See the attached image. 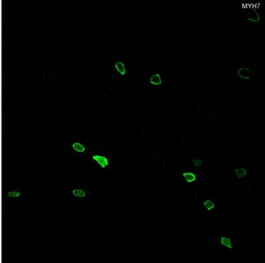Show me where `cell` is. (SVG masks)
<instances>
[{
  "mask_svg": "<svg viewBox=\"0 0 265 263\" xmlns=\"http://www.w3.org/2000/svg\"><path fill=\"white\" fill-rule=\"evenodd\" d=\"M202 204H203L204 207L206 208V210H208V211L212 210V209H215V204H214V202L212 201H211V200H206V201H204Z\"/></svg>",
  "mask_w": 265,
  "mask_h": 263,
  "instance_id": "9a60e30c",
  "label": "cell"
},
{
  "mask_svg": "<svg viewBox=\"0 0 265 263\" xmlns=\"http://www.w3.org/2000/svg\"><path fill=\"white\" fill-rule=\"evenodd\" d=\"M73 195L75 197H79V198H83L86 196L85 191L82 190V189H74L73 191Z\"/></svg>",
  "mask_w": 265,
  "mask_h": 263,
  "instance_id": "2e32d148",
  "label": "cell"
},
{
  "mask_svg": "<svg viewBox=\"0 0 265 263\" xmlns=\"http://www.w3.org/2000/svg\"><path fill=\"white\" fill-rule=\"evenodd\" d=\"M140 135H141V138L142 139H143V141H144L145 143H147L148 145H153V142H152V139H151V137H150V134L149 132L147 131H141L140 132Z\"/></svg>",
  "mask_w": 265,
  "mask_h": 263,
  "instance_id": "30bf717a",
  "label": "cell"
},
{
  "mask_svg": "<svg viewBox=\"0 0 265 263\" xmlns=\"http://www.w3.org/2000/svg\"><path fill=\"white\" fill-rule=\"evenodd\" d=\"M115 69L121 75H125L126 73V69L125 65L122 61H118L115 63Z\"/></svg>",
  "mask_w": 265,
  "mask_h": 263,
  "instance_id": "8fae6325",
  "label": "cell"
},
{
  "mask_svg": "<svg viewBox=\"0 0 265 263\" xmlns=\"http://www.w3.org/2000/svg\"><path fill=\"white\" fill-rule=\"evenodd\" d=\"M250 69L248 67H242L241 69H239L238 71H237V75L240 77L243 78V79H246V80H249L250 79Z\"/></svg>",
  "mask_w": 265,
  "mask_h": 263,
  "instance_id": "5b68a950",
  "label": "cell"
},
{
  "mask_svg": "<svg viewBox=\"0 0 265 263\" xmlns=\"http://www.w3.org/2000/svg\"><path fill=\"white\" fill-rule=\"evenodd\" d=\"M235 174L237 176V178H244L247 175V171L244 168H236L235 169Z\"/></svg>",
  "mask_w": 265,
  "mask_h": 263,
  "instance_id": "5bb4252c",
  "label": "cell"
},
{
  "mask_svg": "<svg viewBox=\"0 0 265 263\" xmlns=\"http://www.w3.org/2000/svg\"><path fill=\"white\" fill-rule=\"evenodd\" d=\"M207 123H208L209 127L211 129H215V128H216L218 126L219 123H218V120H217L216 116H215V114H211V115H210L208 116V118H207Z\"/></svg>",
  "mask_w": 265,
  "mask_h": 263,
  "instance_id": "8992f818",
  "label": "cell"
},
{
  "mask_svg": "<svg viewBox=\"0 0 265 263\" xmlns=\"http://www.w3.org/2000/svg\"><path fill=\"white\" fill-rule=\"evenodd\" d=\"M92 159L95 161L100 165L101 168H106L108 165V158L105 157H103V156H101V155H94L92 157Z\"/></svg>",
  "mask_w": 265,
  "mask_h": 263,
  "instance_id": "277c9868",
  "label": "cell"
},
{
  "mask_svg": "<svg viewBox=\"0 0 265 263\" xmlns=\"http://www.w3.org/2000/svg\"><path fill=\"white\" fill-rule=\"evenodd\" d=\"M20 195H21V194L19 193V192H17V191H11V192L8 193V196H9V197H17V196H19Z\"/></svg>",
  "mask_w": 265,
  "mask_h": 263,
  "instance_id": "ffe728a7",
  "label": "cell"
},
{
  "mask_svg": "<svg viewBox=\"0 0 265 263\" xmlns=\"http://www.w3.org/2000/svg\"><path fill=\"white\" fill-rule=\"evenodd\" d=\"M183 177L185 179V181L187 183H191L195 182L196 179H197V176H196L195 174L192 173V172H184L183 173Z\"/></svg>",
  "mask_w": 265,
  "mask_h": 263,
  "instance_id": "9c48e42d",
  "label": "cell"
},
{
  "mask_svg": "<svg viewBox=\"0 0 265 263\" xmlns=\"http://www.w3.org/2000/svg\"><path fill=\"white\" fill-rule=\"evenodd\" d=\"M192 162H193V165L196 166V167L201 166V165H202V160H201V159H193Z\"/></svg>",
  "mask_w": 265,
  "mask_h": 263,
  "instance_id": "d6986e66",
  "label": "cell"
},
{
  "mask_svg": "<svg viewBox=\"0 0 265 263\" xmlns=\"http://www.w3.org/2000/svg\"><path fill=\"white\" fill-rule=\"evenodd\" d=\"M199 238H200V242H201L202 247H204L206 249H211L212 248V242H211V238L207 234V232H200Z\"/></svg>",
  "mask_w": 265,
  "mask_h": 263,
  "instance_id": "6da1fadb",
  "label": "cell"
},
{
  "mask_svg": "<svg viewBox=\"0 0 265 263\" xmlns=\"http://www.w3.org/2000/svg\"><path fill=\"white\" fill-rule=\"evenodd\" d=\"M195 214L198 217H201L203 215V209H201L200 207H197L195 210Z\"/></svg>",
  "mask_w": 265,
  "mask_h": 263,
  "instance_id": "ac0fdd59",
  "label": "cell"
},
{
  "mask_svg": "<svg viewBox=\"0 0 265 263\" xmlns=\"http://www.w3.org/2000/svg\"><path fill=\"white\" fill-rule=\"evenodd\" d=\"M72 147L75 152H79V153H81V152H84L86 151L85 147H84L82 143H80L78 142H76L74 143H73Z\"/></svg>",
  "mask_w": 265,
  "mask_h": 263,
  "instance_id": "7c38bea8",
  "label": "cell"
},
{
  "mask_svg": "<svg viewBox=\"0 0 265 263\" xmlns=\"http://www.w3.org/2000/svg\"><path fill=\"white\" fill-rule=\"evenodd\" d=\"M150 82L151 84L154 86H159L162 83V77L159 73H155L153 76H151L150 78Z\"/></svg>",
  "mask_w": 265,
  "mask_h": 263,
  "instance_id": "ba28073f",
  "label": "cell"
},
{
  "mask_svg": "<svg viewBox=\"0 0 265 263\" xmlns=\"http://www.w3.org/2000/svg\"><path fill=\"white\" fill-rule=\"evenodd\" d=\"M151 161H152L156 166H158V167H162V166H163V164H164V160H163V158H162L159 154H157V153H155L154 156L151 158Z\"/></svg>",
  "mask_w": 265,
  "mask_h": 263,
  "instance_id": "52a82bcc",
  "label": "cell"
},
{
  "mask_svg": "<svg viewBox=\"0 0 265 263\" xmlns=\"http://www.w3.org/2000/svg\"><path fill=\"white\" fill-rule=\"evenodd\" d=\"M194 143L193 140L191 139L190 137L188 136H183L181 139H180V142H179V144H180V148L184 151H188L189 150L192 145Z\"/></svg>",
  "mask_w": 265,
  "mask_h": 263,
  "instance_id": "7a4b0ae2",
  "label": "cell"
},
{
  "mask_svg": "<svg viewBox=\"0 0 265 263\" xmlns=\"http://www.w3.org/2000/svg\"><path fill=\"white\" fill-rule=\"evenodd\" d=\"M174 176V173L172 171H170V170H166L164 173V179H170V178H173Z\"/></svg>",
  "mask_w": 265,
  "mask_h": 263,
  "instance_id": "e0dca14e",
  "label": "cell"
},
{
  "mask_svg": "<svg viewBox=\"0 0 265 263\" xmlns=\"http://www.w3.org/2000/svg\"><path fill=\"white\" fill-rule=\"evenodd\" d=\"M220 244L222 245H224L225 247L229 248L230 249H232V241L228 237H225V236H223V237L220 238Z\"/></svg>",
  "mask_w": 265,
  "mask_h": 263,
  "instance_id": "4fadbf2b",
  "label": "cell"
},
{
  "mask_svg": "<svg viewBox=\"0 0 265 263\" xmlns=\"http://www.w3.org/2000/svg\"><path fill=\"white\" fill-rule=\"evenodd\" d=\"M247 17L248 20L252 22H259L260 21V15L257 10L254 8H248L247 10Z\"/></svg>",
  "mask_w": 265,
  "mask_h": 263,
  "instance_id": "3957f363",
  "label": "cell"
}]
</instances>
